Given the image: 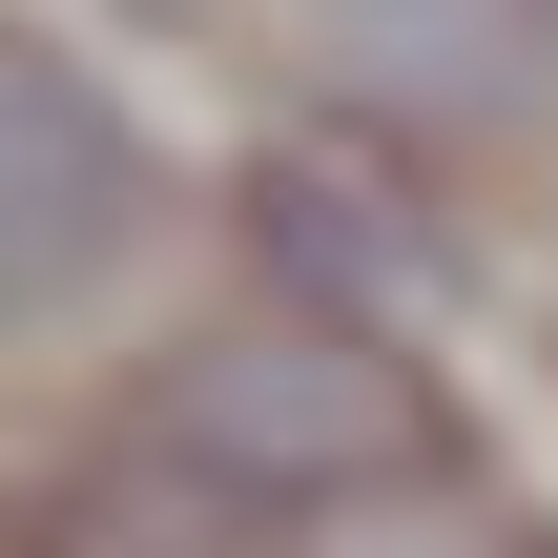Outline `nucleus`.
<instances>
[{
	"label": "nucleus",
	"mask_w": 558,
	"mask_h": 558,
	"mask_svg": "<svg viewBox=\"0 0 558 558\" xmlns=\"http://www.w3.org/2000/svg\"><path fill=\"white\" fill-rule=\"evenodd\" d=\"M248 228H269V269H290V290H352V311L393 290V228H352L311 166H269V186H248Z\"/></svg>",
	"instance_id": "obj_6"
},
{
	"label": "nucleus",
	"mask_w": 558,
	"mask_h": 558,
	"mask_svg": "<svg viewBox=\"0 0 558 558\" xmlns=\"http://www.w3.org/2000/svg\"><path fill=\"white\" fill-rule=\"evenodd\" d=\"M166 228V145L124 83H83L41 21H0V331H62Z\"/></svg>",
	"instance_id": "obj_2"
},
{
	"label": "nucleus",
	"mask_w": 558,
	"mask_h": 558,
	"mask_svg": "<svg viewBox=\"0 0 558 558\" xmlns=\"http://www.w3.org/2000/svg\"><path fill=\"white\" fill-rule=\"evenodd\" d=\"M145 435H186L207 476H248L269 518H331L373 476H456V414L435 373L352 311V290H290V311H228L145 373Z\"/></svg>",
	"instance_id": "obj_1"
},
{
	"label": "nucleus",
	"mask_w": 558,
	"mask_h": 558,
	"mask_svg": "<svg viewBox=\"0 0 558 558\" xmlns=\"http://www.w3.org/2000/svg\"><path fill=\"white\" fill-rule=\"evenodd\" d=\"M331 83L373 124H414V145H518L558 104V0H352Z\"/></svg>",
	"instance_id": "obj_3"
},
{
	"label": "nucleus",
	"mask_w": 558,
	"mask_h": 558,
	"mask_svg": "<svg viewBox=\"0 0 558 558\" xmlns=\"http://www.w3.org/2000/svg\"><path fill=\"white\" fill-rule=\"evenodd\" d=\"M331 21H352V0H331Z\"/></svg>",
	"instance_id": "obj_7"
},
{
	"label": "nucleus",
	"mask_w": 558,
	"mask_h": 558,
	"mask_svg": "<svg viewBox=\"0 0 558 558\" xmlns=\"http://www.w3.org/2000/svg\"><path fill=\"white\" fill-rule=\"evenodd\" d=\"M290 558H558V538L518 497H476V456H456V476H373V497L290 518Z\"/></svg>",
	"instance_id": "obj_5"
},
{
	"label": "nucleus",
	"mask_w": 558,
	"mask_h": 558,
	"mask_svg": "<svg viewBox=\"0 0 558 558\" xmlns=\"http://www.w3.org/2000/svg\"><path fill=\"white\" fill-rule=\"evenodd\" d=\"M0 558H269V497L124 414V435H83V456H41V476H0Z\"/></svg>",
	"instance_id": "obj_4"
}]
</instances>
